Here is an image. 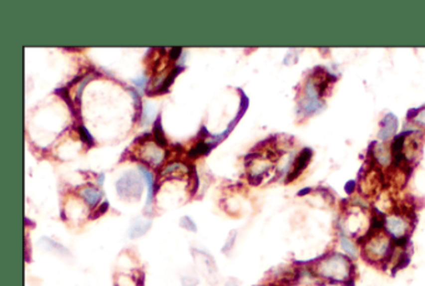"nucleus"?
<instances>
[{"label": "nucleus", "mask_w": 425, "mask_h": 286, "mask_svg": "<svg viewBox=\"0 0 425 286\" xmlns=\"http://www.w3.org/2000/svg\"><path fill=\"white\" fill-rule=\"evenodd\" d=\"M315 273L325 280L340 284L352 279L353 266L347 256L333 253L325 256L315 265Z\"/></svg>", "instance_id": "f257e3e1"}, {"label": "nucleus", "mask_w": 425, "mask_h": 286, "mask_svg": "<svg viewBox=\"0 0 425 286\" xmlns=\"http://www.w3.org/2000/svg\"><path fill=\"white\" fill-rule=\"evenodd\" d=\"M390 251H392V240L387 234L380 231L373 234L364 245L365 256L372 261L385 260L390 255Z\"/></svg>", "instance_id": "f03ea898"}, {"label": "nucleus", "mask_w": 425, "mask_h": 286, "mask_svg": "<svg viewBox=\"0 0 425 286\" xmlns=\"http://www.w3.org/2000/svg\"><path fill=\"white\" fill-rule=\"evenodd\" d=\"M384 228L387 230L388 235L392 236L394 241L400 240V239H408V233H409L410 224L409 220L402 214H390V215L384 218Z\"/></svg>", "instance_id": "7ed1b4c3"}, {"label": "nucleus", "mask_w": 425, "mask_h": 286, "mask_svg": "<svg viewBox=\"0 0 425 286\" xmlns=\"http://www.w3.org/2000/svg\"><path fill=\"white\" fill-rule=\"evenodd\" d=\"M397 128H398L397 117H395L393 113H388L387 116L383 118L382 128H380L378 137H379L382 141H387V139L392 138V137L394 136V133L397 132Z\"/></svg>", "instance_id": "20e7f679"}, {"label": "nucleus", "mask_w": 425, "mask_h": 286, "mask_svg": "<svg viewBox=\"0 0 425 286\" xmlns=\"http://www.w3.org/2000/svg\"><path fill=\"white\" fill-rule=\"evenodd\" d=\"M310 157H312V152L309 151V149H303L302 153L298 156V158L295 159L294 162V167H293V171L290 172V174L288 176L287 182L293 181L294 178H297L298 176H299L300 172L303 171V169L305 168V166L308 164V162H309Z\"/></svg>", "instance_id": "39448f33"}, {"label": "nucleus", "mask_w": 425, "mask_h": 286, "mask_svg": "<svg viewBox=\"0 0 425 286\" xmlns=\"http://www.w3.org/2000/svg\"><path fill=\"white\" fill-rule=\"evenodd\" d=\"M80 194L91 208L95 206L101 199V191H99L98 189L95 188H85L80 191Z\"/></svg>", "instance_id": "423d86ee"}, {"label": "nucleus", "mask_w": 425, "mask_h": 286, "mask_svg": "<svg viewBox=\"0 0 425 286\" xmlns=\"http://www.w3.org/2000/svg\"><path fill=\"white\" fill-rule=\"evenodd\" d=\"M216 144H208L206 143V142L201 141L198 142L197 144H196L193 148L190 149V152H188V156L191 157V158H197V157L202 156V154H207L208 152H211V149L215 147Z\"/></svg>", "instance_id": "0eeeda50"}, {"label": "nucleus", "mask_w": 425, "mask_h": 286, "mask_svg": "<svg viewBox=\"0 0 425 286\" xmlns=\"http://www.w3.org/2000/svg\"><path fill=\"white\" fill-rule=\"evenodd\" d=\"M153 137H155V141L157 143V146L160 147H166L167 141H166V137L163 134L162 131V124H161V116H158L155 119V123H153Z\"/></svg>", "instance_id": "6e6552de"}, {"label": "nucleus", "mask_w": 425, "mask_h": 286, "mask_svg": "<svg viewBox=\"0 0 425 286\" xmlns=\"http://www.w3.org/2000/svg\"><path fill=\"white\" fill-rule=\"evenodd\" d=\"M339 241H340V246H342L343 250H344L348 255L352 256V258H357L358 256L357 246H355V244L353 243L347 235H343L342 234L339 238Z\"/></svg>", "instance_id": "1a4fd4ad"}, {"label": "nucleus", "mask_w": 425, "mask_h": 286, "mask_svg": "<svg viewBox=\"0 0 425 286\" xmlns=\"http://www.w3.org/2000/svg\"><path fill=\"white\" fill-rule=\"evenodd\" d=\"M140 172L142 173V176L145 177L146 182H147L148 184V195H147V203H146V206H148L151 203H152L153 193H155V189H153V176L150 171H147V169L143 168V167H140Z\"/></svg>", "instance_id": "9d476101"}, {"label": "nucleus", "mask_w": 425, "mask_h": 286, "mask_svg": "<svg viewBox=\"0 0 425 286\" xmlns=\"http://www.w3.org/2000/svg\"><path fill=\"white\" fill-rule=\"evenodd\" d=\"M182 70H183V66H176L175 69H173L172 71L170 72V75H168V76L166 77L165 81H163V84H162V86H161V89L157 91V94H163V92H167L168 87H170L171 85H172L173 80H175L176 77H177V75L180 74V72L182 71Z\"/></svg>", "instance_id": "9b49d317"}, {"label": "nucleus", "mask_w": 425, "mask_h": 286, "mask_svg": "<svg viewBox=\"0 0 425 286\" xmlns=\"http://www.w3.org/2000/svg\"><path fill=\"white\" fill-rule=\"evenodd\" d=\"M150 226H151V221H145V223L140 221V223L134 224V226L131 228V231H130V236L131 238H138V236L143 235Z\"/></svg>", "instance_id": "f8f14e48"}, {"label": "nucleus", "mask_w": 425, "mask_h": 286, "mask_svg": "<svg viewBox=\"0 0 425 286\" xmlns=\"http://www.w3.org/2000/svg\"><path fill=\"white\" fill-rule=\"evenodd\" d=\"M55 92L61 97V98L64 99V101L66 102V104L69 106V108H70L71 113H73L74 116H76V117L80 116L79 113H76V108H75V106H74L73 101H71L70 96H69V91H68V89H66V87H61V89H58Z\"/></svg>", "instance_id": "ddd939ff"}, {"label": "nucleus", "mask_w": 425, "mask_h": 286, "mask_svg": "<svg viewBox=\"0 0 425 286\" xmlns=\"http://www.w3.org/2000/svg\"><path fill=\"white\" fill-rule=\"evenodd\" d=\"M76 129H78L81 139H83V141L85 142V143L88 144L89 147H93L94 146V138H93V136L90 134V132H89L84 126H79Z\"/></svg>", "instance_id": "4468645a"}, {"label": "nucleus", "mask_w": 425, "mask_h": 286, "mask_svg": "<svg viewBox=\"0 0 425 286\" xmlns=\"http://www.w3.org/2000/svg\"><path fill=\"white\" fill-rule=\"evenodd\" d=\"M375 159H377L379 163L388 164L390 162V153L387 149H383L382 147H379V149L375 151Z\"/></svg>", "instance_id": "2eb2a0df"}, {"label": "nucleus", "mask_w": 425, "mask_h": 286, "mask_svg": "<svg viewBox=\"0 0 425 286\" xmlns=\"http://www.w3.org/2000/svg\"><path fill=\"white\" fill-rule=\"evenodd\" d=\"M413 119H414L415 123L419 124L420 127H424L425 128V107L424 108L420 109V111L417 113V116H415Z\"/></svg>", "instance_id": "dca6fc26"}, {"label": "nucleus", "mask_w": 425, "mask_h": 286, "mask_svg": "<svg viewBox=\"0 0 425 286\" xmlns=\"http://www.w3.org/2000/svg\"><path fill=\"white\" fill-rule=\"evenodd\" d=\"M181 225H182L183 228L187 229V230L196 231V225H195V223H193V221L191 220V219L188 218V216H183L182 220H181Z\"/></svg>", "instance_id": "f3484780"}, {"label": "nucleus", "mask_w": 425, "mask_h": 286, "mask_svg": "<svg viewBox=\"0 0 425 286\" xmlns=\"http://www.w3.org/2000/svg\"><path fill=\"white\" fill-rule=\"evenodd\" d=\"M173 169H183V171H186L185 167L182 166V164H178V163H172V164H168L166 168H163V171L161 172V176H165V174L171 173V172H173Z\"/></svg>", "instance_id": "a211bd4d"}, {"label": "nucleus", "mask_w": 425, "mask_h": 286, "mask_svg": "<svg viewBox=\"0 0 425 286\" xmlns=\"http://www.w3.org/2000/svg\"><path fill=\"white\" fill-rule=\"evenodd\" d=\"M89 80H91V77L90 76H86L85 79L83 80V81H81V84H80V86H79V90H78V94H76V102H78V103H80V99H81V94H83V91H84V89H85V86H86V84H88L89 82Z\"/></svg>", "instance_id": "6ab92c4d"}, {"label": "nucleus", "mask_w": 425, "mask_h": 286, "mask_svg": "<svg viewBox=\"0 0 425 286\" xmlns=\"http://www.w3.org/2000/svg\"><path fill=\"white\" fill-rule=\"evenodd\" d=\"M108 209H109V201H104V203L100 205V208H99L98 210L95 211V214H93V215H91L90 218L91 219L99 218V216L103 215L104 213H106V210H108Z\"/></svg>", "instance_id": "aec40b11"}, {"label": "nucleus", "mask_w": 425, "mask_h": 286, "mask_svg": "<svg viewBox=\"0 0 425 286\" xmlns=\"http://www.w3.org/2000/svg\"><path fill=\"white\" fill-rule=\"evenodd\" d=\"M181 52H182V49H181V47H172V49L170 50L171 60H177L178 57H180Z\"/></svg>", "instance_id": "412c9836"}, {"label": "nucleus", "mask_w": 425, "mask_h": 286, "mask_svg": "<svg viewBox=\"0 0 425 286\" xmlns=\"http://www.w3.org/2000/svg\"><path fill=\"white\" fill-rule=\"evenodd\" d=\"M130 92H131V95H133L134 99H135V103H136V108H138V109H141V99H140V96H139V95H138V94H136V91H135V90H133V89H131V90H130Z\"/></svg>", "instance_id": "4be33fe9"}, {"label": "nucleus", "mask_w": 425, "mask_h": 286, "mask_svg": "<svg viewBox=\"0 0 425 286\" xmlns=\"http://www.w3.org/2000/svg\"><path fill=\"white\" fill-rule=\"evenodd\" d=\"M135 84L138 85L139 87H140V89H143V86H145V84H146V81H145V77H141V79H139V80H135Z\"/></svg>", "instance_id": "5701e85b"}, {"label": "nucleus", "mask_w": 425, "mask_h": 286, "mask_svg": "<svg viewBox=\"0 0 425 286\" xmlns=\"http://www.w3.org/2000/svg\"><path fill=\"white\" fill-rule=\"evenodd\" d=\"M225 286H238V283L236 280H228Z\"/></svg>", "instance_id": "b1692460"}]
</instances>
